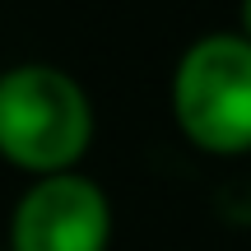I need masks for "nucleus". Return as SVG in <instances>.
<instances>
[{
	"label": "nucleus",
	"instance_id": "f257e3e1",
	"mask_svg": "<svg viewBox=\"0 0 251 251\" xmlns=\"http://www.w3.org/2000/svg\"><path fill=\"white\" fill-rule=\"evenodd\" d=\"M93 144V102L56 65H14L0 75V158L37 177L75 172Z\"/></svg>",
	"mask_w": 251,
	"mask_h": 251
},
{
	"label": "nucleus",
	"instance_id": "f03ea898",
	"mask_svg": "<svg viewBox=\"0 0 251 251\" xmlns=\"http://www.w3.org/2000/svg\"><path fill=\"white\" fill-rule=\"evenodd\" d=\"M172 117L205 153L233 158L251 149V42L242 33H205L181 51Z\"/></svg>",
	"mask_w": 251,
	"mask_h": 251
},
{
	"label": "nucleus",
	"instance_id": "7ed1b4c3",
	"mask_svg": "<svg viewBox=\"0 0 251 251\" xmlns=\"http://www.w3.org/2000/svg\"><path fill=\"white\" fill-rule=\"evenodd\" d=\"M112 205L79 172L37 177L9 214V251H107Z\"/></svg>",
	"mask_w": 251,
	"mask_h": 251
},
{
	"label": "nucleus",
	"instance_id": "20e7f679",
	"mask_svg": "<svg viewBox=\"0 0 251 251\" xmlns=\"http://www.w3.org/2000/svg\"><path fill=\"white\" fill-rule=\"evenodd\" d=\"M242 37L251 42V0H242Z\"/></svg>",
	"mask_w": 251,
	"mask_h": 251
}]
</instances>
